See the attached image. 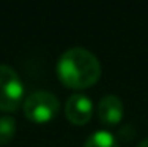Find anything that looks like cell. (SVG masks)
I'll use <instances>...</instances> for the list:
<instances>
[{
    "label": "cell",
    "mask_w": 148,
    "mask_h": 147,
    "mask_svg": "<svg viewBox=\"0 0 148 147\" xmlns=\"http://www.w3.org/2000/svg\"><path fill=\"white\" fill-rule=\"evenodd\" d=\"M58 79L71 89H87L101 76V62L87 48H69L58 57Z\"/></svg>",
    "instance_id": "cell-1"
},
{
    "label": "cell",
    "mask_w": 148,
    "mask_h": 147,
    "mask_svg": "<svg viewBox=\"0 0 148 147\" xmlns=\"http://www.w3.org/2000/svg\"><path fill=\"white\" fill-rule=\"evenodd\" d=\"M24 82L21 76L6 63H0V111L17 109L24 98Z\"/></svg>",
    "instance_id": "cell-2"
},
{
    "label": "cell",
    "mask_w": 148,
    "mask_h": 147,
    "mask_svg": "<svg viewBox=\"0 0 148 147\" xmlns=\"http://www.w3.org/2000/svg\"><path fill=\"white\" fill-rule=\"evenodd\" d=\"M58 98L47 90H36L24 100V114L32 122L44 124V122L52 120L58 114Z\"/></svg>",
    "instance_id": "cell-3"
},
{
    "label": "cell",
    "mask_w": 148,
    "mask_h": 147,
    "mask_svg": "<svg viewBox=\"0 0 148 147\" xmlns=\"http://www.w3.org/2000/svg\"><path fill=\"white\" fill-rule=\"evenodd\" d=\"M65 114L73 124L85 125L91 119V114H93V101L85 93H79V92L73 93L66 100Z\"/></svg>",
    "instance_id": "cell-4"
},
{
    "label": "cell",
    "mask_w": 148,
    "mask_h": 147,
    "mask_svg": "<svg viewBox=\"0 0 148 147\" xmlns=\"http://www.w3.org/2000/svg\"><path fill=\"white\" fill-rule=\"evenodd\" d=\"M123 112H125V106H123L121 98L118 95H114V93L104 95L99 100L98 108H96L98 117H99V120L106 127L118 125L123 119Z\"/></svg>",
    "instance_id": "cell-5"
},
{
    "label": "cell",
    "mask_w": 148,
    "mask_h": 147,
    "mask_svg": "<svg viewBox=\"0 0 148 147\" xmlns=\"http://www.w3.org/2000/svg\"><path fill=\"white\" fill-rule=\"evenodd\" d=\"M84 147H118V142L112 131L96 130L85 139Z\"/></svg>",
    "instance_id": "cell-6"
},
{
    "label": "cell",
    "mask_w": 148,
    "mask_h": 147,
    "mask_svg": "<svg viewBox=\"0 0 148 147\" xmlns=\"http://www.w3.org/2000/svg\"><path fill=\"white\" fill-rule=\"evenodd\" d=\"M16 133V120L11 115H0V144H8Z\"/></svg>",
    "instance_id": "cell-7"
},
{
    "label": "cell",
    "mask_w": 148,
    "mask_h": 147,
    "mask_svg": "<svg viewBox=\"0 0 148 147\" xmlns=\"http://www.w3.org/2000/svg\"><path fill=\"white\" fill-rule=\"evenodd\" d=\"M137 147H148V138H143L142 141L137 144Z\"/></svg>",
    "instance_id": "cell-8"
}]
</instances>
